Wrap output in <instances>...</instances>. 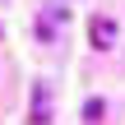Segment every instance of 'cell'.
<instances>
[{"instance_id": "1", "label": "cell", "mask_w": 125, "mask_h": 125, "mask_svg": "<svg viewBox=\"0 0 125 125\" xmlns=\"http://www.w3.org/2000/svg\"><path fill=\"white\" fill-rule=\"evenodd\" d=\"M116 19H107V14H93V23H88V37H93V46L97 51H111L116 46Z\"/></svg>"}, {"instance_id": "2", "label": "cell", "mask_w": 125, "mask_h": 125, "mask_svg": "<svg viewBox=\"0 0 125 125\" xmlns=\"http://www.w3.org/2000/svg\"><path fill=\"white\" fill-rule=\"evenodd\" d=\"M46 121H51V93L37 83L32 88V125H46Z\"/></svg>"}]
</instances>
